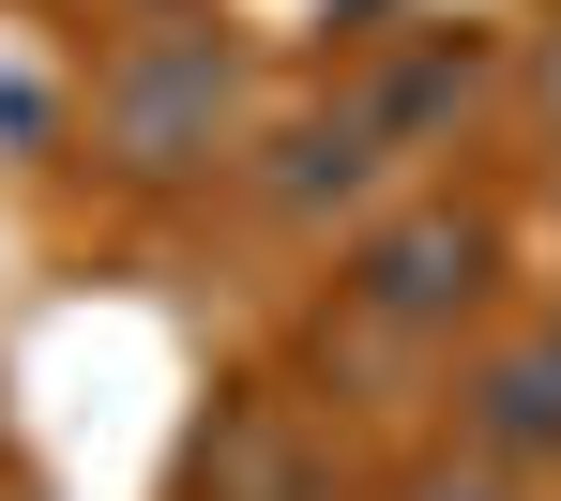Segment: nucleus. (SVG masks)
Returning <instances> with one entry per match:
<instances>
[{
    "label": "nucleus",
    "instance_id": "obj_1",
    "mask_svg": "<svg viewBox=\"0 0 561 501\" xmlns=\"http://www.w3.org/2000/svg\"><path fill=\"white\" fill-rule=\"evenodd\" d=\"M485 289H501V228L456 198L394 213L365 259H350V304H365L379 334H456V319H485Z\"/></svg>",
    "mask_w": 561,
    "mask_h": 501
},
{
    "label": "nucleus",
    "instance_id": "obj_2",
    "mask_svg": "<svg viewBox=\"0 0 561 501\" xmlns=\"http://www.w3.org/2000/svg\"><path fill=\"white\" fill-rule=\"evenodd\" d=\"M470 425H485L501 456H547L561 441V334H516V350L470 380Z\"/></svg>",
    "mask_w": 561,
    "mask_h": 501
},
{
    "label": "nucleus",
    "instance_id": "obj_3",
    "mask_svg": "<svg viewBox=\"0 0 561 501\" xmlns=\"http://www.w3.org/2000/svg\"><path fill=\"white\" fill-rule=\"evenodd\" d=\"M410 501H516V487H501V471L470 456V471H410Z\"/></svg>",
    "mask_w": 561,
    "mask_h": 501
},
{
    "label": "nucleus",
    "instance_id": "obj_4",
    "mask_svg": "<svg viewBox=\"0 0 561 501\" xmlns=\"http://www.w3.org/2000/svg\"><path fill=\"white\" fill-rule=\"evenodd\" d=\"M531 106H547V137H561V31L531 46Z\"/></svg>",
    "mask_w": 561,
    "mask_h": 501
}]
</instances>
